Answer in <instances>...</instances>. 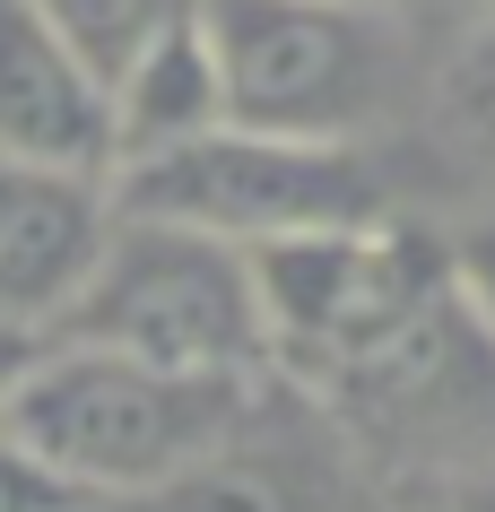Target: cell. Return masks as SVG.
<instances>
[{
	"mask_svg": "<svg viewBox=\"0 0 495 512\" xmlns=\"http://www.w3.org/2000/svg\"><path fill=\"white\" fill-rule=\"evenodd\" d=\"M435 9H478V18H487V9H495V0H435Z\"/></svg>",
	"mask_w": 495,
	"mask_h": 512,
	"instance_id": "obj_14",
	"label": "cell"
},
{
	"mask_svg": "<svg viewBox=\"0 0 495 512\" xmlns=\"http://www.w3.org/2000/svg\"><path fill=\"white\" fill-rule=\"evenodd\" d=\"M105 113H113V165L183 148V139H200V131L226 122L218 61H209V35H200V0L165 35H148V44L105 79Z\"/></svg>",
	"mask_w": 495,
	"mask_h": 512,
	"instance_id": "obj_9",
	"label": "cell"
},
{
	"mask_svg": "<svg viewBox=\"0 0 495 512\" xmlns=\"http://www.w3.org/2000/svg\"><path fill=\"white\" fill-rule=\"evenodd\" d=\"M113 235V183L79 165L0 157V322L53 339Z\"/></svg>",
	"mask_w": 495,
	"mask_h": 512,
	"instance_id": "obj_7",
	"label": "cell"
},
{
	"mask_svg": "<svg viewBox=\"0 0 495 512\" xmlns=\"http://www.w3.org/2000/svg\"><path fill=\"white\" fill-rule=\"evenodd\" d=\"M0 157L113 174L105 79L53 35L35 0H0Z\"/></svg>",
	"mask_w": 495,
	"mask_h": 512,
	"instance_id": "obj_8",
	"label": "cell"
},
{
	"mask_svg": "<svg viewBox=\"0 0 495 512\" xmlns=\"http://www.w3.org/2000/svg\"><path fill=\"white\" fill-rule=\"evenodd\" d=\"M139 512H383V486H374V452L322 400L278 391L261 374L226 434Z\"/></svg>",
	"mask_w": 495,
	"mask_h": 512,
	"instance_id": "obj_6",
	"label": "cell"
},
{
	"mask_svg": "<svg viewBox=\"0 0 495 512\" xmlns=\"http://www.w3.org/2000/svg\"><path fill=\"white\" fill-rule=\"evenodd\" d=\"M226 122L278 139H357L391 96L383 9L339 0H200Z\"/></svg>",
	"mask_w": 495,
	"mask_h": 512,
	"instance_id": "obj_5",
	"label": "cell"
},
{
	"mask_svg": "<svg viewBox=\"0 0 495 512\" xmlns=\"http://www.w3.org/2000/svg\"><path fill=\"white\" fill-rule=\"evenodd\" d=\"M35 9L53 18V35L96 70V79H113V70H122L148 35H165L192 0H35Z\"/></svg>",
	"mask_w": 495,
	"mask_h": 512,
	"instance_id": "obj_10",
	"label": "cell"
},
{
	"mask_svg": "<svg viewBox=\"0 0 495 512\" xmlns=\"http://www.w3.org/2000/svg\"><path fill=\"white\" fill-rule=\"evenodd\" d=\"M443 278H452V296L478 313V322L495 330V209H478L452 235V252H443Z\"/></svg>",
	"mask_w": 495,
	"mask_h": 512,
	"instance_id": "obj_11",
	"label": "cell"
},
{
	"mask_svg": "<svg viewBox=\"0 0 495 512\" xmlns=\"http://www.w3.org/2000/svg\"><path fill=\"white\" fill-rule=\"evenodd\" d=\"M53 339L139 356L165 374H244V382L270 374L252 252L192 235V226H165V217H131V209H113V235Z\"/></svg>",
	"mask_w": 495,
	"mask_h": 512,
	"instance_id": "obj_3",
	"label": "cell"
},
{
	"mask_svg": "<svg viewBox=\"0 0 495 512\" xmlns=\"http://www.w3.org/2000/svg\"><path fill=\"white\" fill-rule=\"evenodd\" d=\"M252 287H261L270 374L330 408L435 313V296L452 278H443V252L391 235L383 217H365V226L261 243L252 252Z\"/></svg>",
	"mask_w": 495,
	"mask_h": 512,
	"instance_id": "obj_2",
	"label": "cell"
},
{
	"mask_svg": "<svg viewBox=\"0 0 495 512\" xmlns=\"http://www.w3.org/2000/svg\"><path fill=\"white\" fill-rule=\"evenodd\" d=\"M79 504H87L79 486H61L35 452H18V443L0 434V512H79Z\"/></svg>",
	"mask_w": 495,
	"mask_h": 512,
	"instance_id": "obj_12",
	"label": "cell"
},
{
	"mask_svg": "<svg viewBox=\"0 0 495 512\" xmlns=\"http://www.w3.org/2000/svg\"><path fill=\"white\" fill-rule=\"evenodd\" d=\"M469 113L495 131V9H487V27H478V44H469V79H461Z\"/></svg>",
	"mask_w": 495,
	"mask_h": 512,
	"instance_id": "obj_13",
	"label": "cell"
},
{
	"mask_svg": "<svg viewBox=\"0 0 495 512\" xmlns=\"http://www.w3.org/2000/svg\"><path fill=\"white\" fill-rule=\"evenodd\" d=\"M79 512H139V504H79Z\"/></svg>",
	"mask_w": 495,
	"mask_h": 512,
	"instance_id": "obj_15",
	"label": "cell"
},
{
	"mask_svg": "<svg viewBox=\"0 0 495 512\" xmlns=\"http://www.w3.org/2000/svg\"><path fill=\"white\" fill-rule=\"evenodd\" d=\"M252 382L165 374V365H139V356L53 339L0 391V434L18 452H35L61 486H79L87 504H148L157 486H174L226 434V417L252 400Z\"/></svg>",
	"mask_w": 495,
	"mask_h": 512,
	"instance_id": "obj_1",
	"label": "cell"
},
{
	"mask_svg": "<svg viewBox=\"0 0 495 512\" xmlns=\"http://www.w3.org/2000/svg\"><path fill=\"white\" fill-rule=\"evenodd\" d=\"M105 183H113V209L218 235L235 252L322 235V226H365L383 209L357 139H278V131H244V122H218L183 148L131 157Z\"/></svg>",
	"mask_w": 495,
	"mask_h": 512,
	"instance_id": "obj_4",
	"label": "cell"
},
{
	"mask_svg": "<svg viewBox=\"0 0 495 512\" xmlns=\"http://www.w3.org/2000/svg\"><path fill=\"white\" fill-rule=\"evenodd\" d=\"M339 9H391V0H339Z\"/></svg>",
	"mask_w": 495,
	"mask_h": 512,
	"instance_id": "obj_16",
	"label": "cell"
}]
</instances>
